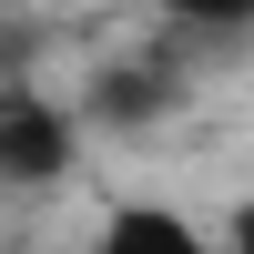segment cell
I'll return each instance as SVG.
<instances>
[{
  "instance_id": "6da1fadb",
  "label": "cell",
  "mask_w": 254,
  "mask_h": 254,
  "mask_svg": "<svg viewBox=\"0 0 254 254\" xmlns=\"http://www.w3.org/2000/svg\"><path fill=\"white\" fill-rule=\"evenodd\" d=\"M71 163V132H61V112H41V102H10V173L41 183Z\"/></svg>"
},
{
  "instance_id": "7a4b0ae2",
  "label": "cell",
  "mask_w": 254,
  "mask_h": 254,
  "mask_svg": "<svg viewBox=\"0 0 254 254\" xmlns=\"http://www.w3.org/2000/svg\"><path fill=\"white\" fill-rule=\"evenodd\" d=\"M92 254H203V244H193V224H173V214H112V234Z\"/></svg>"
},
{
  "instance_id": "3957f363",
  "label": "cell",
  "mask_w": 254,
  "mask_h": 254,
  "mask_svg": "<svg viewBox=\"0 0 254 254\" xmlns=\"http://www.w3.org/2000/svg\"><path fill=\"white\" fill-rule=\"evenodd\" d=\"M173 20H193V31H234V20H254V0H163Z\"/></svg>"
},
{
  "instance_id": "277c9868",
  "label": "cell",
  "mask_w": 254,
  "mask_h": 254,
  "mask_svg": "<svg viewBox=\"0 0 254 254\" xmlns=\"http://www.w3.org/2000/svg\"><path fill=\"white\" fill-rule=\"evenodd\" d=\"M0 173H10V92H0Z\"/></svg>"
},
{
  "instance_id": "5b68a950",
  "label": "cell",
  "mask_w": 254,
  "mask_h": 254,
  "mask_svg": "<svg viewBox=\"0 0 254 254\" xmlns=\"http://www.w3.org/2000/svg\"><path fill=\"white\" fill-rule=\"evenodd\" d=\"M234 244H244V254H254V214H244V224H234Z\"/></svg>"
}]
</instances>
